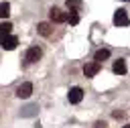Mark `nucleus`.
<instances>
[{
    "label": "nucleus",
    "instance_id": "obj_6",
    "mask_svg": "<svg viewBox=\"0 0 130 128\" xmlns=\"http://www.w3.org/2000/svg\"><path fill=\"white\" fill-rule=\"evenodd\" d=\"M30 93H32V83H30V81H26V83L18 85V89H16V95H18V98H22V100H24V98H28Z\"/></svg>",
    "mask_w": 130,
    "mask_h": 128
},
{
    "label": "nucleus",
    "instance_id": "obj_5",
    "mask_svg": "<svg viewBox=\"0 0 130 128\" xmlns=\"http://www.w3.org/2000/svg\"><path fill=\"white\" fill-rule=\"evenodd\" d=\"M41 55H43L41 47H30V49L26 51V63H35V61H39Z\"/></svg>",
    "mask_w": 130,
    "mask_h": 128
},
{
    "label": "nucleus",
    "instance_id": "obj_8",
    "mask_svg": "<svg viewBox=\"0 0 130 128\" xmlns=\"http://www.w3.org/2000/svg\"><path fill=\"white\" fill-rule=\"evenodd\" d=\"M37 30H39V35H43V37H51L53 26H51V22H39V24H37Z\"/></svg>",
    "mask_w": 130,
    "mask_h": 128
},
{
    "label": "nucleus",
    "instance_id": "obj_14",
    "mask_svg": "<svg viewBox=\"0 0 130 128\" xmlns=\"http://www.w3.org/2000/svg\"><path fill=\"white\" fill-rule=\"evenodd\" d=\"M69 22H71V24H77V22H79L77 12H69Z\"/></svg>",
    "mask_w": 130,
    "mask_h": 128
},
{
    "label": "nucleus",
    "instance_id": "obj_15",
    "mask_svg": "<svg viewBox=\"0 0 130 128\" xmlns=\"http://www.w3.org/2000/svg\"><path fill=\"white\" fill-rule=\"evenodd\" d=\"M24 110H26V112H24V116H30V114H32L37 108H35V106H28V108H24Z\"/></svg>",
    "mask_w": 130,
    "mask_h": 128
},
{
    "label": "nucleus",
    "instance_id": "obj_2",
    "mask_svg": "<svg viewBox=\"0 0 130 128\" xmlns=\"http://www.w3.org/2000/svg\"><path fill=\"white\" fill-rule=\"evenodd\" d=\"M49 16H51V20L53 22H65V20H69V14L67 12H63L61 8H57V6H53L51 10H49Z\"/></svg>",
    "mask_w": 130,
    "mask_h": 128
},
{
    "label": "nucleus",
    "instance_id": "obj_1",
    "mask_svg": "<svg viewBox=\"0 0 130 128\" xmlns=\"http://www.w3.org/2000/svg\"><path fill=\"white\" fill-rule=\"evenodd\" d=\"M114 24L116 26H128L130 24V18H128V14H126L124 8H118L114 12Z\"/></svg>",
    "mask_w": 130,
    "mask_h": 128
},
{
    "label": "nucleus",
    "instance_id": "obj_11",
    "mask_svg": "<svg viewBox=\"0 0 130 128\" xmlns=\"http://www.w3.org/2000/svg\"><path fill=\"white\" fill-rule=\"evenodd\" d=\"M10 30H12V24L10 22H2L0 24V41L6 39V37H10Z\"/></svg>",
    "mask_w": 130,
    "mask_h": 128
},
{
    "label": "nucleus",
    "instance_id": "obj_13",
    "mask_svg": "<svg viewBox=\"0 0 130 128\" xmlns=\"http://www.w3.org/2000/svg\"><path fill=\"white\" fill-rule=\"evenodd\" d=\"M8 14H10V4L0 2V18H8Z\"/></svg>",
    "mask_w": 130,
    "mask_h": 128
},
{
    "label": "nucleus",
    "instance_id": "obj_12",
    "mask_svg": "<svg viewBox=\"0 0 130 128\" xmlns=\"http://www.w3.org/2000/svg\"><path fill=\"white\" fill-rule=\"evenodd\" d=\"M81 0H67V8H69V12H77L79 8H81Z\"/></svg>",
    "mask_w": 130,
    "mask_h": 128
},
{
    "label": "nucleus",
    "instance_id": "obj_16",
    "mask_svg": "<svg viewBox=\"0 0 130 128\" xmlns=\"http://www.w3.org/2000/svg\"><path fill=\"white\" fill-rule=\"evenodd\" d=\"M122 116H124V112H118V110L114 112V118H122Z\"/></svg>",
    "mask_w": 130,
    "mask_h": 128
},
{
    "label": "nucleus",
    "instance_id": "obj_3",
    "mask_svg": "<svg viewBox=\"0 0 130 128\" xmlns=\"http://www.w3.org/2000/svg\"><path fill=\"white\" fill-rule=\"evenodd\" d=\"M67 100H69V104H79L81 100H83V89L81 87H71L69 89V93H67Z\"/></svg>",
    "mask_w": 130,
    "mask_h": 128
},
{
    "label": "nucleus",
    "instance_id": "obj_4",
    "mask_svg": "<svg viewBox=\"0 0 130 128\" xmlns=\"http://www.w3.org/2000/svg\"><path fill=\"white\" fill-rule=\"evenodd\" d=\"M98 71H100V63L98 61H91V63L83 65V75L85 77H93V75H98Z\"/></svg>",
    "mask_w": 130,
    "mask_h": 128
},
{
    "label": "nucleus",
    "instance_id": "obj_9",
    "mask_svg": "<svg viewBox=\"0 0 130 128\" xmlns=\"http://www.w3.org/2000/svg\"><path fill=\"white\" fill-rule=\"evenodd\" d=\"M108 57H110V49H98V51H95V55H93V61L102 63V61H106Z\"/></svg>",
    "mask_w": 130,
    "mask_h": 128
},
{
    "label": "nucleus",
    "instance_id": "obj_7",
    "mask_svg": "<svg viewBox=\"0 0 130 128\" xmlns=\"http://www.w3.org/2000/svg\"><path fill=\"white\" fill-rule=\"evenodd\" d=\"M0 45H2V49H6V51H12V49L18 45V39H16L14 35H10V37L2 39V41H0Z\"/></svg>",
    "mask_w": 130,
    "mask_h": 128
},
{
    "label": "nucleus",
    "instance_id": "obj_10",
    "mask_svg": "<svg viewBox=\"0 0 130 128\" xmlns=\"http://www.w3.org/2000/svg\"><path fill=\"white\" fill-rule=\"evenodd\" d=\"M112 69H114V73L124 75V73H126V61H124V59H118V61L114 63V67H112Z\"/></svg>",
    "mask_w": 130,
    "mask_h": 128
},
{
    "label": "nucleus",
    "instance_id": "obj_17",
    "mask_svg": "<svg viewBox=\"0 0 130 128\" xmlns=\"http://www.w3.org/2000/svg\"><path fill=\"white\" fill-rule=\"evenodd\" d=\"M124 128H130V124H126V126H124Z\"/></svg>",
    "mask_w": 130,
    "mask_h": 128
}]
</instances>
